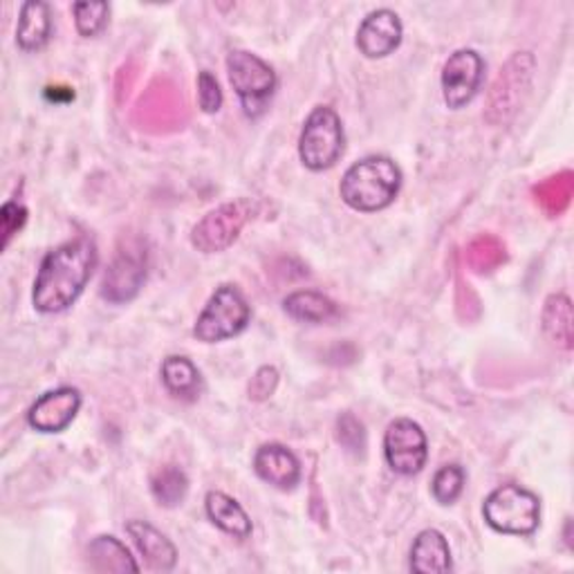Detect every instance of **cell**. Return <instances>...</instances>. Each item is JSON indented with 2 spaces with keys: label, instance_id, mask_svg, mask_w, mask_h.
<instances>
[{
  "label": "cell",
  "instance_id": "cell-21",
  "mask_svg": "<svg viewBox=\"0 0 574 574\" xmlns=\"http://www.w3.org/2000/svg\"><path fill=\"white\" fill-rule=\"evenodd\" d=\"M285 312L303 324H324L330 322L337 315V305L335 301H330L328 296L319 294V292H312V290H301L290 294L285 301Z\"/></svg>",
  "mask_w": 574,
  "mask_h": 574
},
{
  "label": "cell",
  "instance_id": "cell-4",
  "mask_svg": "<svg viewBox=\"0 0 574 574\" xmlns=\"http://www.w3.org/2000/svg\"><path fill=\"white\" fill-rule=\"evenodd\" d=\"M251 317V309L236 285H221L204 305L202 315L193 328V335L202 344H218L240 335Z\"/></svg>",
  "mask_w": 574,
  "mask_h": 574
},
{
  "label": "cell",
  "instance_id": "cell-17",
  "mask_svg": "<svg viewBox=\"0 0 574 574\" xmlns=\"http://www.w3.org/2000/svg\"><path fill=\"white\" fill-rule=\"evenodd\" d=\"M52 34V16H49V5L43 0H27L21 8L19 25H16V43L32 52L41 49Z\"/></svg>",
  "mask_w": 574,
  "mask_h": 574
},
{
  "label": "cell",
  "instance_id": "cell-6",
  "mask_svg": "<svg viewBox=\"0 0 574 574\" xmlns=\"http://www.w3.org/2000/svg\"><path fill=\"white\" fill-rule=\"evenodd\" d=\"M229 81L243 103L247 117L263 115L268 109V101L277 88L274 70L258 59L251 52L236 49L227 57Z\"/></svg>",
  "mask_w": 574,
  "mask_h": 574
},
{
  "label": "cell",
  "instance_id": "cell-5",
  "mask_svg": "<svg viewBox=\"0 0 574 574\" xmlns=\"http://www.w3.org/2000/svg\"><path fill=\"white\" fill-rule=\"evenodd\" d=\"M341 153H344V126L339 115L328 106L315 109L305 120L301 131V139H299L301 162L309 171H326L337 165Z\"/></svg>",
  "mask_w": 574,
  "mask_h": 574
},
{
  "label": "cell",
  "instance_id": "cell-9",
  "mask_svg": "<svg viewBox=\"0 0 574 574\" xmlns=\"http://www.w3.org/2000/svg\"><path fill=\"white\" fill-rule=\"evenodd\" d=\"M384 455L389 466L399 476L420 474L427 464V436L420 425L413 420H395L389 425L384 436Z\"/></svg>",
  "mask_w": 574,
  "mask_h": 574
},
{
  "label": "cell",
  "instance_id": "cell-22",
  "mask_svg": "<svg viewBox=\"0 0 574 574\" xmlns=\"http://www.w3.org/2000/svg\"><path fill=\"white\" fill-rule=\"evenodd\" d=\"M543 330L556 346L572 350V303L565 294H552L545 301Z\"/></svg>",
  "mask_w": 574,
  "mask_h": 574
},
{
  "label": "cell",
  "instance_id": "cell-29",
  "mask_svg": "<svg viewBox=\"0 0 574 574\" xmlns=\"http://www.w3.org/2000/svg\"><path fill=\"white\" fill-rule=\"evenodd\" d=\"M198 101L200 109L209 115H214L223 106V90L218 86V79L212 72H200L198 77Z\"/></svg>",
  "mask_w": 574,
  "mask_h": 574
},
{
  "label": "cell",
  "instance_id": "cell-18",
  "mask_svg": "<svg viewBox=\"0 0 574 574\" xmlns=\"http://www.w3.org/2000/svg\"><path fill=\"white\" fill-rule=\"evenodd\" d=\"M206 514L223 532L236 539H247L251 534V520L247 511L223 492L206 494Z\"/></svg>",
  "mask_w": 574,
  "mask_h": 574
},
{
  "label": "cell",
  "instance_id": "cell-26",
  "mask_svg": "<svg viewBox=\"0 0 574 574\" xmlns=\"http://www.w3.org/2000/svg\"><path fill=\"white\" fill-rule=\"evenodd\" d=\"M75 25L77 32L86 38L97 36L109 23L111 5L109 3H75Z\"/></svg>",
  "mask_w": 574,
  "mask_h": 574
},
{
  "label": "cell",
  "instance_id": "cell-16",
  "mask_svg": "<svg viewBox=\"0 0 574 574\" xmlns=\"http://www.w3.org/2000/svg\"><path fill=\"white\" fill-rule=\"evenodd\" d=\"M410 570L423 574H440L451 570V550L438 530L417 534L410 550Z\"/></svg>",
  "mask_w": 574,
  "mask_h": 574
},
{
  "label": "cell",
  "instance_id": "cell-15",
  "mask_svg": "<svg viewBox=\"0 0 574 574\" xmlns=\"http://www.w3.org/2000/svg\"><path fill=\"white\" fill-rule=\"evenodd\" d=\"M126 532L150 567L162 572L176 567L178 550L160 530H155L146 520H128Z\"/></svg>",
  "mask_w": 574,
  "mask_h": 574
},
{
  "label": "cell",
  "instance_id": "cell-23",
  "mask_svg": "<svg viewBox=\"0 0 574 574\" xmlns=\"http://www.w3.org/2000/svg\"><path fill=\"white\" fill-rule=\"evenodd\" d=\"M150 489H153L155 500H158L162 507H176L184 500V496L189 492V481L182 469L165 466L162 472L153 476Z\"/></svg>",
  "mask_w": 574,
  "mask_h": 574
},
{
  "label": "cell",
  "instance_id": "cell-7",
  "mask_svg": "<svg viewBox=\"0 0 574 574\" xmlns=\"http://www.w3.org/2000/svg\"><path fill=\"white\" fill-rule=\"evenodd\" d=\"M534 75V57L530 52H516V55L500 68L492 90L489 103L485 111V120L492 126H500L509 122L524 103Z\"/></svg>",
  "mask_w": 574,
  "mask_h": 574
},
{
  "label": "cell",
  "instance_id": "cell-30",
  "mask_svg": "<svg viewBox=\"0 0 574 574\" xmlns=\"http://www.w3.org/2000/svg\"><path fill=\"white\" fill-rule=\"evenodd\" d=\"M27 221V209L19 202H5L0 209V234H3V247L12 243V238L23 229Z\"/></svg>",
  "mask_w": 574,
  "mask_h": 574
},
{
  "label": "cell",
  "instance_id": "cell-14",
  "mask_svg": "<svg viewBox=\"0 0 574 574\" xmlns=\"http://www.w3.org/2000/svg\"><path fill=\"white\" fill-rule=\"evenodd\" d=\"M256 474L279 489H292L301 479L296 455L283 444H263L254 455Z\"/></svg>",
  "mask_w": 574,
  "mask_h": 574
},
{
  "label": "cell",
  "instance_id": "cell-28",
  "mask_svg": "<svg viewBox=\"0 0 574 574\" xmlns=\"http://www.w3.org/2000/svg\"><path fill=\"white\" fill-rule=\"evenodd\" d=\"M337 440L346 451L354 455L363 453V449H367V431H363V425L352 413H344L337 420Z\"/></svg>",
  "mask_w": 574,
  "mask_h": 574
},
{
  "label": "cell",
  "instance_id": "cell-12",
  "mask_svg": "<svg viewBox=\"0 0 574 574\" xmlns=\"http://www.w3.org/2000/svg\"><path fill=\"white\" fill-rule=\"evenodd\" d=\"M81 408V395L77 389L64 386L41 395L30 408V425L41 434L64 431Z\"/></svg>",
  "mask_w": 574,
  "mask_h": 574
},
{
  "label": "cell",
  "instance_id": "cell-24",
  "mask_svg": "<svg viewBox=\"0 0 574 574\" xmlns=\"http://www.w3.org/2000/svg\"><path fill=\"white\" fill-rule=\"evenodd\" d=\"M534 193H537V202L545 209L550 216L561 214L572 198V173L565 171L561 176L545 180L543 184H539L534 189Z\"/></svg>",
  "mask_w": 574,
  "mask_h": 574
},
{
  "label": "cell",
  "instance_id": "cell-3",
  "mask_svg": "<svg viewBox=\"0 0 574 574\" xmlns=\"http://www.w3.org/2000/svg\"><path fill=\"white\" fill-rule=\"evenodd\" d=\"M487 526L503 534H532L539 528L541 505L539 498L518 485H503L494 489L483 507Z\"/></svg>",
  "mask_w": 574,
  "mask_h": 574
},
{
  "label": "cell",
  "instance_id": "cell-1",
  "mask_svg": "<svg viewBox=\"0 0 574 574\" xmlns=\"http://www.w3.org/2000/svg\"><path fill=\"white\" fill-rule=\"evenodd\" d=\"M97 266V247L90 238H75L49 251L34 283V307L45 315L68 309L86 290Z\"/></svg>",
  "mask_w": 574,
  "mask_h": 574
},
{
  "label": "cell",
  "instance_id": "cell-8",
  "mask_svg": "<svg viewBox=\"0 0 574 574\" xmlns=\"http://www.w3.org/2000/svg\"><path fill=\"white\" fill-rule=\"evenodd\" d=\"M254 214L249 200H236L221 204L209 212L191 232V243L202 254H218L234 245L243 227Z\"/></svg>",
  "mask_w": 574,
  "mask_h": 574
},
{
  "label": "cell",
  "instance_id": "cell-27",
  "mask_svg": "<svg viewBox=\"0 0 574 574\" xmlns=\"http://www.w3.org/2000/svg\"><path fill=\"white\" fill-rule=\"evenodd\" d=\"M464 489V472L458 464H444L434 479V496L440 505H451Z\"/></svg>",
  "mask_w": 574,
  "mask_h": 574
},
{
  "label": "cell",
  "instance_id": "cell-10",
  "mask_svg": "<svg viewBox=\"0 0 574 574\" xmlns=\"http://www.w3.org/2000/svg\"><path fill=\"white\" fill-rule=\"evenodd\" d=\"M485 61L474 49H458L442 68V97L451 111L466 106L481 90Z\"/></svg>",
  "mask_w": 574,
  "mask_h": 574
},
{
  "label": "cell",
  "instance_id": "cell-13",
  "mask_svg": "<svg viewBox=\"0 0 574 574\" xmlns=\"http://www.w3.org/2000/svg\"><path fill=\"white\" fill-rule=\"evenodd\" d=\"M402 21L391 10H378L371 12L367 19L361 21L357 32V47L361 49L363 57L369 59H382L389 57L393 49L402 43Z\"/></svg>",
  "mask_w": 574,
  "mask_h": 574
},
{
  "label": "cell",
  "instance_id": "cell-20",
  "mask_svg": "<svg viewBox=\"0 0 574 574\" xmlns=\"http://www.w3.org/2000/svg\"><path fill=\"white\" fill-rule=\"evenodd\" d=\"M88 561L94 572H137L139 565L115 537H97L88 548Z\"/></svg>",
  "mask_w": 574,
  "mask_h": 574
},
{
  "label": "cell",
  "instance_id": "cell-31",
  "mask_svg": "<svg viewBox=\"0 0 574 574\" xmlns=\"http://www.w3.org/2000/svg\"><path fill=\"white\" fill-rule=\"evenodd\" d=\"M277 386H279V371L274 367H263L251 378L247 386V395L251 402H266L274 395Z\"/></svg>",
  "mask_w": 574,
  "mask_h": 574
},
{
  "label": "cell",
  "instance_id": "cell-19",
  "mask_svg": "<svg viewBox=\"0 0 574 574\" xmlns=\"http://www.w3.org/2000/svg\"><path fill=\"white\" fill-rule=\"evenodd\" d=\"M162 382L167 391L184 402H193L202 391V378L187 357H167L162 363Z\"/></svg>",
  "mask_w": 574,
  "mask_h": 574
},
{
  "label": "cell",
  "instance_id": "cell-2",
  "mask_svg": "<svg viewBox=\"0 0 574 574\" xmlns=\"http://www.w3.org/2000/svg\"><path fill=\"white\" fill-rule=\"evenodd\" d=\"M402 187V171L397 165L382 155H371L354 162L339 187L344 202L357 212H380L389 206Z\"/></svg>",
  "mask_w": 574,
  "mask_h": 574
},
{
  "label": "cell",
  "instance_id": "cell-25",
  "mask_svg": "<svg viewBox=\"0 0 574 574\" xmlns=\"http://www.w3.org/2000/svg\"><path fill=\"white\" fill-rule=\"evenodd\" d=\"M466 260H469V266H472L481 274L492 272L505 260V247H503L500 240H496L492 236H481L472 245H469Z\"/></svg>",
  "mask_w": 574,
  "mask_h": 574
},
{
  "label": "cell",
  "instance_id": "cell-11",
  "mask_svg": "<svg viewBox=\"0 0 574 574\" xmlns=\"http://www.w3.org/2000/svg\"><path fill=\"white\" fill-rule=\"evenodd\" d=\"M146 281V251L137 245L120 249L103 277L101 296L111 303H126L135 299Z\"/></svg>",
  "mask_w": 574,
  "mask_h": 574
}]
</instances>
